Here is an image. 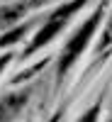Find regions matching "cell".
I'll use <instances>...</instances> for the list:
<instances>
[{
    "mask_svg": "<svg viewBox=\"0 0 112 122\" xmlns=\"http://www.w3.org/2000/svg\"><path fill=\"white\" fill-rule=\"evenodd\" d=\"M102 12H105V5H100L95 12L78 27V32L68 39V44L63 46V51H61V61H58V73H61V76H63L66 71L78 61V56L85 51V46L90 44V39H93L95 29H97V25H100V20H102Z\"/></svg>",
    "mask_w": 112,
    "mask_h": 122,
    "instance_id": "6da1fadb",
    "label": "cell"
},
{
    "mask_svg": "<svg viewBox=\"0 0 112 122\" xmlns=\"http://www.w3.org/2000/svg\"><path fill=\"white\" fill-rule=\"evenodd\" d=\"M85 3H88V0H71V3L61 5V7L56 10V12H54L51 17H49V20H46V25H44V27L37 32L34 42L29 44V49H27V54H34L37 49H42L44 44H49V42H51V39H54V37L61 32V29L66 27V22H68V20L73 17L76 12H78V10L83 7Z\"/></svg>",
    "mask_w": 112,
    "mask_h": 122,
    "instance_id": "7a4b0ae2",
    "label": "cell"
},
{
    "mask_svg": "<svg viewBox=\"0 0 112 122\" xmlns=\"http://www.w3.org/2000/svg\"><path fill=\"white\" fill-rule=\"evenodd\" d=\"M27 98H29L27 90H19V93H10V95H5L3 100H0V122H7L19 107L27 103Z\"/></svg>",
    "mask_w": 112,
    "mask_h": 122,
    "instance_id": "3957f363",
    "label": "cell"
},
{
    "mask_svg": "<svg viewBox=\"0 0 112 122\" xmlns=\"http://www.w3.org/2000/svg\"><path fill=\"white\" fill-rule=\"evenodd\" d=\"M46 3V0H22V3H17V5H10V7H3L0 10V25H12L15 20H19L29 7H37V5H42Z\"/></svg>",
    "mask_w": 112,
    "mask_h": 122,
    "instance_id": "277c9868",
    "label": "cell"
},
{
    "mask_svg": "<svg viewBox=\"0 0 112 122\" xmlns=\"http://www.w3.org/2000/svg\"><path fill=\"white\" fill-rule=\"evenodd\" d=\"M27 29H29V25H19L17 29L7 32V34H5L3 39H0V49H3V46H7V44H15V42H17V39L22 37V34H27Z\"/></svg>",
    "mask_w": 112,
    "mask_h": 122,
    "instance_id": "5b68a950",
    "label": "cell"
},
{
    "mask_svg": "<svg viewBox=\"0 0 112 122\" xmlns=\"http://www.w3.org/2000/svg\"><path fill=\"white\" fill-rule=\"evenodd\" d=\"M97 117H100V105H93V107H90L78 122H97Z\"/></svg>",
    "mask_w": 112,
    "mask_h": 122,
    "instance_id": "8992f818",
    "label": "cell"
},
{
    "mask_svg": "<svg viewBox=\"0 0 112 122\" xmlns=\"http://www.w3.org/2000/svg\"><path fill=\"white\" fill-rule=\"evenodd\" d=\"M110 44H112V17H110V22H107V27H105L102 42H100V46H97V49H105V46H110Z\"/></svg>",
    "mask_w": 112,
    "mask_h": 122,
    "instance_id": "52a82bcc",
    "label": "cell"
},
{
    "mask_svg": "<svg viewBox=\"0 0 112 122\" xmlns=\"http://www.w3.org/2000/svg\"><path fill=\"white\" fill-rule=\"evenodd\" d=\"M10 59H12V56H10V54H5V56H0V73H3V68L10 64Z\"/></svg>",
    "mask_w": 112,
    "mask_h": 122,
    "instance_id": "ba28073f",
    "label": "cell"
},
{
    "mask_svg": "<svg viewBox=\"0 0 112 122\" xmlns=\"http://www.w3.org/2000/svg\"><path fill=\"white\" fill-rule=\"evenodd\" d=\"M110 122H112V120H110Z\"/></svg>",
    "mask_w": 112,
    "mask_h": 122,
    "instance_id": "9c48e42d",
    "label": "cell"
}]
</instances>
